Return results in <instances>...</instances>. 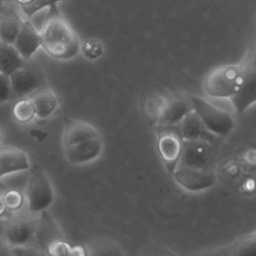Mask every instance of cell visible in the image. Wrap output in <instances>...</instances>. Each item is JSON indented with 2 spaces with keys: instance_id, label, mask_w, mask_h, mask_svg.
Segmentation results:
<instances>
[{
  "instance_id": "cell-2",
  "label": "cell",
  "mask_w": 256,
  "mask_h": 256,
  "mask_svg": "<svg viewBox=\"0 0 256 256\" xmlns=\"http://www.w3.org/2000/svg\"><path fill=\"white\" fill-rule=\"evenodd\" d=\"M243 81V70L239 63L214 68L206 75L203 84L204 91L208 96L231 99L238 93Z\"/></svg>"
},
{
  "instance_id": "cell-10",
  "label": "cell",
  "mask_w": 256,
  "mask_h": 256,
  "mask_svg": "<svg viewBox=\"0 0 256 256\" xmlns=\"http://www.w3.org/2000/svg\"><path fill=\"white\" fill-rule=\"evenodd\" d=\"M192 111H194V107L189 96H173L167 99L165 107L158 118V124L164 128L178 126Z\"/></svg>"
},
{
  "instance_id": "cell-29",
  "label": "cell",
  "mask_w": 256,
  "mask_h": 256,
  "mask_svg": "<svg viewBox=\"0 0 256 256\" xmlns=\"http://www.w3.org/2000/svg\"><path fill=\"white\" fill-rule=\"evenodd\" d=\"M7 207H6V203H4L3 197L0 196V216H2L6 213Z\"/></svg>"
},
{
  "instance_id": "cell-5",
  "label": "cell",
  "mask_w": 256,
  "mask_h": 256,
  "mask_svg": "<svg viewBox=\"0 0 256 256\" xmlns=\"http://www.w3.org/2000/svg\"><path fill=\"white\" fill-rule=\"evenodd\" d=\"M216 144L206 140L183 141L178 165L202 171H212L216 159Z\"/></svg>"
},
{
  "instance_id": "cell-22",
  "label": "cell",
  "mask_w": 256,
  "mask_h": 256,
  "mask_svg": "<svg viewBox=\"0 0 256 256\" xmlns=\"http://www.w3.org/2000/svg\"><path fill=\"white\" fill-rule=\"evenodd\" d=\"M13 114L18 121L28 123L36 117V108L28 97L18 99L13 107Z\"/></svg>"
},
{
  "instance_id": "cell-26",
  "label": "cell",
  "mask_w": 256,
  "mask_h": 256,
  "mask_svg": "<svg viewBox=\"0 0 256 256\" xmlns=\"http://www.w3.org/2000/svg\"><path fill=\"white\" fill-rule=\"evenodd\" d=\"M13 98L10 77L0 74V104L9 102Z\"/></svg>"
},
{
  "instance_id": "cell-21",
  "label": "cell",
  "mask_w": 256,
  "mask_h": 256,
  "mask_svg": "<svg viewBox=\"0 0 256 256\" xmlns=\"http://www.w3.org/2000/svg\"><path fill=\"white\" fill-rule=\"evenodd\" d=\"M207 255L222 256H256V241L254 236L240 239L232 244L216 249Z\"/></svg>"
},
{
  "instance_id": "cell-20",
  "label": "cell",
  "mask_w": 256,
  "mask_h": 256,
  "mask_svg": "<svg viewBox=\"0 0 256 256\" xmlns=\"http://www.w3.org/2000/svg\"><path fill=\"white\" fill-rule=\"evenodd\" d=\"M26 62L13 45L0 42V71L2 74L10 76Z\"/></svg>"
},
{
  "instance_id": "cell-33",
  "label": "cell",
  "mask_w": 256,
  "mask_h": 256,
  "mask_svg": "<svg viewBox=\"0 0 256 256\" xmlns=\"http://www.w3.org/2000/svg\"><path fill=\"white\" fill-rule=\"evenodd\" d=\"M2 132L1 129H0V142H1L2 139Z\"/></svg>"
},
{
  "instance_id": "cell-8",
  "label": "cell",
  "mask_w": 256,
  "mask_h": 256,
  "mask_svg": "<svg viewBox=\"0 0 256 256\" xmlns=\"http://www.w3.org/2000/svg\"><path fill=\"white\" fill-rule=\"evenodd\" d=\"M174 182L188 192H202L214 186L218 177L213 171H202L178 166L172 174Z\"/></svg>"
},
{
  "instance_id": "cell-25",
  "label": "cell",
  "mask_w": 256,
  "mask_h": 256,
  "mask_svg": "<svg viewBox=\"0 0 256 256\" xmlns=\"http://www.w3.org/2000/svg\"><path fill=\"white\" fill-rule=\"evenodd\" d=\"M4 203L8 210H16L20 208L24 204V197L22 192L18 189H10L4 196Z\"/></svg>"
},
{
  "instance_id": "cell-7",
  "label": "cell",
  "mask_w": 256,
  "mask_h": 256,
  "mask_svg": "<svg viewBox=\"0 0 256 256\" xmlns=\"http://www.w3.org/2000/svg\"><path fill=\"white\" fill-rule=\"evenodd\" d=\"M244 81L238 93L232 98L237 114H242L256 102V56L251 50L240 63Z\"/></svg>"
},
{
  "instance_id": "cell-13",
  "label": "cell",
  "mask_w": 256,
  "mask_h": 256,
  "mask_svg": "<svg viewBox=\"0 0 256 256\" xmlns=\"http://www.w3.org/2000/svg\"><path fill=\"white\" fill-rule=\"evenodd\" d=\"M63 240L62 234L56 222L48 210L40 212V216L34 227V240L36 247L46 251L52 243Z\"/></svg>"
},
{
  "instance_id": "cell-28",
  "label": "cell",
  "mask_w": 256,
  "mask_h": 256,
  "mask_svg": "<svg viewBox=\"0 0 256 256\" xmlns=\"http://www.w3.org/2000/svg\"><path fill=\"white\" fill-rule=\"evenodd\" d=\"M70 251L72 250L68 245L62 240L52 243L48 248V254L51 255H69Z\"/></svg>"
},
{
  "instance_id": "cell-1",
  "label": "cell",
  "mask_w": 256,
  "mask_h": 256,
  "mask_svg": "<svg viewBox=\"0 0 256 256\" xmlns=\"http://www.w3.org/2000/svg\"><path fill=\"white\" fill-rule=\"evenodd\" d=\"M40 33L42 49L56 60H72L80 51L79 37L58 4L49 8Z\"/></svg>"
},
{
  "instance_id": "cell-9",
  "label": "cell",
  "mask_w": 256,
  "mask_h": 256,
  "mask_svg": "<svg viewBox=\"0 0 256 256\" xmlns=\"http://www.w3.org/2000/svg\"><path fill=\"white\" fill-rule=\"evenodd\" d=\"M26 17L13 0H6L0 12V42L14 45Z\"/></svg>"
},
{
  "instance_id": "cell-36",
  "label": "cell",
  "mask_w": 256,
  "mask_h": 256,
  "mask_svg": "<svg viewBox=\"0 0 256 256\" xmlns=\"http://www.w3.org/2000/svg\"><path fill=\"white\" fill-rule=\"evenodd\" d=\"M6 1V0H0V2H4Z\"/></svg>"
},
{
  "instance_id": "cell-6",
  "label": "cell",
  "mask_w": 256,
  "mask_h": 256,
  "mask_svg": "<svg viewBox=\"0 0 256 256\" xmlns=\"http://www.w3.org/2000/svg\"><path fill=\"white\" fill-rule=\"evenodd\" d=\"M10 77L14 98L28 97L34 92L44 87L45 74L36 62L30 60Z\"/></svg>"
},
{
  "instance_id": "cell-18",
  "label": "cell",
  "mask_w": 256,
  "mask_h": 256,
  "mask_svg": "<svg viewBox=\"0 0 256 256\" xmlns=\"http://www.w3.org/2000/svg\"><path fill=\"white\" fill-rule=\"evenodd\" d=\"M36 111V117L39 120H46L52 117L58 107V97L51 89L43 87L28 96Z\"/></svg>"
},
{
  "instance_id": "cell-11",
  "label": "cell",
  "mask_w": 256,
  "mask_h": 256,
  "mask_svg": "<svg viewBox=\"0 0 256 256\" xmlns=\"http://www.w3.org/2000/svg\"><path fill=\"white\" fill-rule=\"evenodd\" d=\"M66 159L75 165H84L96 161L104 150L102 137L91 138L70 147H64Z\"/></svg>"
},
{
  "instance_id": "cell-19",
  "label": "cell",
  "mask_w": 256,
  "mask_h": 256,
  "mask_svg": "<svg viewBox=\"0 0 256 256\" xmlns=\"http://www.w3.org/2000/svg\"><path fill=\"white\" fill-rule=\"evenodd\" d=\"M34 227L36 225L27 220H14L6 227L4 235L12 246H24L33 240Z\"/></svg>"
},
{
  "instance_id": "cell-17",
  "label": "cell",
  "mask_w": 256,
  "mask_h": 256,
  "mask_svg": "<svg viewBox=\"0 0 256 256\" xmlns=\"http://www.w3.org/2000/svg\"><path fill=\"white\" fill-rule=\"evenodd\" d=\"M98 131L91 124L80 120L64 119L63 145L70 147L91 138H100Z\"/></svg>"
},
{
  "instance_id": "cell-34",
  "label": "cell",
  "mask_w": 256,
  "mask_h": 256,
  "mask_svg": "<svg viewBox=\"0 0 256 256\" xmlns=\"http://www.w3.org/2000/svg\"><path fill=\"white\" fill-rule=\"evenodd\" d=\"M4 2H0V12H1L2 7L3 3H4Z\"/></svg>"
},
{
  "instance_id": "cell-4",
  "label": "cell",
  "mask_w": 256,
  "mask_h": 256,
  "mask_svg": "<svg viewBox=\"0 0 256 256\" xmlns=\"http://www.w3.org/2000/svg\"><path fill=\"white\" fill-rule=\"evenodd\" d=\"M28 210L40 213L48 210L54 201V191L49 178L38 167L32 170L26 187Z\"/></svg>"
},
{
  "instance_id": "cell-3",
  "label": "cell",
  "mask_w": 256,
  "mask_h": 256,
  "mask_svg": "<svg viewBox=\"0 0 256 256\" xmlns=\"http://www.w3.org/2000/svg\"><path fill=\"white\" fill-rule=\"evenodd\" d=\"M194 111L212 133L220 138L228 136L234 127V120L231 114L214 106L198 96L189 95Z\"/></svg>"
},
{
  "instance_id": "cell-12",
  "label": "cell",
  "mask_w": 256,
  "mask_h": 256,
  "mask_svg": "<svg viewBox=\"0 0 256 256\" xmlns=\"http://www.w3.org/2000/svg\"><path fill=\"white\" fill-rule=\"evenodd\" d=\"M158 150L170 174L178 166L183 147V140L179 134L162 132L158 135Z\"/></svg>"
},
{
  "instance_id": "cell-35",
  "label": "cell",
  "mask_w": 256,
  "mask_h": 256,
  "mask_svg": "<svg viewBox=\"0 0 256 256\" xmlns=\"http://www.w3.org/2000/svg\"><path fill=\"white\" fill-rule=\"evenodd\" d=\"M252 236H254V238H255L256 241V232L255 234H252Z\"/></svg>"
},
{
  "instance_id": "cell-14",
  "label": "cell",
  "mask_w": 256,
  "mask_h": 256,
  "mask_svg": "<svg viewBox=\"0 0 256 256\" xmlns=\"http://www.w3.org/2000/svg\"><path fill=\"white\" fill-rule=\"evenodd\" d=\"M13 45L26 61L32 60L38 50L42 48L40 31L37 30L30 18H26Z\"/></svg>"
},
{
  "instance_id": "cell-30",
  "label": "cell",
  "mask_w": 256,
  "mask_h": 256,
  "mask_svg": "<svg viewBox=\"0 0 256 256\" xmlns=\"http://www.w3.org/2000/svg\"><path fill=\"white\" fill-rule=\"evenodd\" d=\"M15 3H18L20 6H27L32 3L34 0H13Z\"/></svg>"
},
{
  "instance_id": "cell-27",
  "label": "cell",
  "mask_w": 256,
  "mask_h": 256,
  "mask_svg": "<svg viewBox=\"0 0 256 256\" xmlns=\"http://www.w3.org/2000/svg\"><path fill=\"white\" fill-rule=\"evenodd\" d=\"M10 250V255L36 256L46 254L43 251L39 249L38 248L27 246L26 245L12 246Z\"/></svg>"
},
{
  "instance_id": "cell-37",
  "label": "cell",
  "mask_w": 256,
  "mask_h": 256,
  "mask_svg": "<svg viewBox=\"0 0 256 256\" xmlns=\"http://www.w3.org/2000/svg\"><path fill=\"white\" fill-rule=\"evenodd\" d=\"M0 74H2V73H1V71H0Z\"/></svg>"
},
{
  "instance_id": "cell-15",
  "label": "cell",
  "mask_w": 256,
  "mask_h": 256,
  "mask_svg": "<svg viewBox=\"0 0 256 256\" xmlns=\"http://www.w3.org/2000/svg\"><path fill=\"white\" fill-rule=\"evenodd\" d=\"M179 135L183 141L206 140L216 144L221 138L207 129L194 111L190 112L179 124Z\"/></svg>"
},
{
  "instance_id": "cell-23",
  "label": "cell",
  "mask_w": 256,
  "mask_h": 256,
  "mask_svg": "<svg viewBox=\"0 0 256 256\" xmlns=\"http://www.w3.org/2000/svg\"><path fill=\"white\" fill-rule=\"evenodd\" d=\"M80 51L84 57L91 61L98 60L104 54L103 44L97 38L86 39L84 43L81 44Z\"/></svg>"
},
{
  "instance_id": "cell-31",
  "label": "cell",
  "mask_w": 256,
  "mask_h": 256,
  "mask_svg": "<svg viewBox=\"0 0 256 256\" xmlns=\"http://www.w3.org/2000/svg\"><path fill=\"white\" fill-rule=\"evenodd\" d=\"M4 249H2V248L0 246V255H8V254L6 253V252H4Z\"/></svg>"
},
{
  "instance_id": "cell-16",
  "label": "cell",
  "mask_w": 256,
  "mask_h": 256,
  "mask_svg": "<svg viewBox=\"0 0 256 256\" xmlns=\"http://www.w3.org/2000/svg\"><path fill=\"white\" fill-rule=\"evenodd\" d=\"M30 168V160L25 152L12 146L0 147V180L4 176Z\"/></svg>"
},
{
  "instance_id": "cell-24",
  "label": "cell",
  "mask_w": 256,
  "mask_h": 256,
  "mask_svg": "<svg viewBox=\"0 0 256 256\" xmlns=\"http://www.w3.org/2000/svg\"><path fill=\"white\" fill-rule=\"evenodd\" d=\"M64 0H34L32 3L27 6H20L24 15L31 19L34 15L43 10L45 8L49 9L54 5H57Z\"/></svg>"
},
{
  "instance_id": "cell-32",
  "label": "cell",
  "mask_w": 256,
  "mask_h": 256,
  "mask_svg": "<svg viewBox=\"0 0 256 256\" xmlns=\"http://www.w3.org/2000/svg\"><path fill=\"white\" fill-rule=\"evenodd\" d=\"M251 51H252V52L254 53V54L256 56V41L255 43H254V47H252V49H251Z\"/></svg>"
}]
</instances>
